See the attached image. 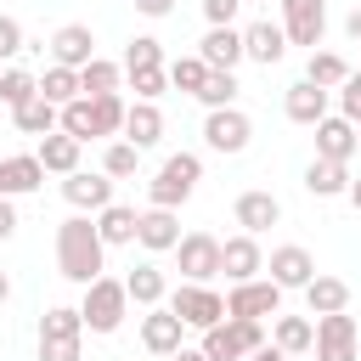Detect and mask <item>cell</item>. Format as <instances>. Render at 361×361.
Listing matches in <instances>:
<instances>
[{"mask_svg": "<svg viewBox=\"0 0 361 361\" xmlns=\"http://www.w3.org/2000/svg\"><path fill=\"white\" fill-rule=\"evenodd\" d=\"M282 51H288V34H282V23L259 17V23H248V28H243V56H248V62H259V68H276V62H282Z\"/></svg>", "mask_w": 361, "mask_h": 361, "instance_id": "cell-15", "label": "cell"}, {"mask_svg": "<svg viewBox=\"0 0 361 361\" xmlns=\"http://www.w3.org/2000/svg\"><path fill=\"white\" fill-rule=\"evenodd\" d=\"M17 51H23V23H17V17H6V11H0V62H11V56H17Z\"/></svg>", "mask_w": 361, "mask_h": 361, "instance_id": "cell-44", "label": "cell"}, {"mask_svg": "<svg viewBox=\"0 0 361 361\" xmlns=\"http://www.w3.org/2000/svg\"><path fill=\"white\" fill-rule=\"evenodd\" d=\"M350 73H355V68H350L338 51H310V62H305V79H310V85H322V90H338Z\"/></svg>", "mask_w": 361, "mask_h": 361, "instance_id": "cell-30", "label": "cell"}, {"mask_svg": "<svg viewBox=\"0 0 361 361\" xmlns=\"http://www.w3.org/2000/svg\"><path fill=\"white\" fill-rule=\"evenodd\" d=\"M135 164H141V147H130V141H113V147L102 152V175H107V180L135 175Z\"/></svg>", "mask_w": 361, "mask_h": 361, "instance_id": "cell-40", "label": "cell"}, {"mask_svg": "<svg viewBox=\"0 0 361 361\" xmlns=\"http://www.w3.org/2000/svg\"><path fill=\"white\" fill-rule=\"evenodd\" d=\"M45 180V164L34 152H17V158H0V197H23Z\"/></svg>", "mask_w": 361, "mask_h": 361, "instance_id": "cell-24", "label": "cell"}, {"mask_svg": "<svg viewBox=\"0 0 361 361\" xmlns=\"http://www.w3.org/2000/svg\"><path fill=\"white\" fill-rule=\"evenodd\" d=\"M344 34H350V39H355V45H361V6H355V11H350V23H344Z\"/></svg>", "mask_w": 361, "mask_h": 361, "instance_id": "cell-49", "label": "cell"}, {"mask_svg": "<svg viewBox=\"0 0 361 361\" xmlns=\"http://www.w3.org/2000/svg\"><path fill=\"white\" fill-rule=\"evenodd\" d=\"M79 147H85V141H73V135L51 130V135H39V152H34V158L45 164V175H62V180H68V175L79 169Z\"/></svg>", "mask_w": 361, "mask_h": 361, "instance_id": "cell-25", "label": "cell"}, {"mask_svg": "<svg viewBox=\"0 0 361 361\" xmlns=\"http://www.w3.org/2000/svg\"><path fill=\"white\" fill-rule=\"evenodd\" d=\"M338 118H350V124L361 130V73H350V79L338 85Z\"/></svg>", "mask_w": 361, "mask_h": 361, "instance_id": "cell-43", "label": "cell"}, {"mask_svg": "<svg viewBox=\"0 0 361 361\" xmlns=\"http://www.w3.org/2000/svg\"><path fill=\"white\" fill-rule=\"evenodd\" d=\"M350 203H355V209H361V175H355V180H350Z\"/></svg>", "mask_w": 361, "mask_h": 361, "instance_id": "cell-53", "label": "cell"}, {"mask_svg": "<svg viewBox=\"0 0 361 361\" xmlns=\"http://www.w3.org/2000/svg\"><path fill=\"white\" fill-rule=\"evenodd\" d=\"M316 158H327V164H350V158H355V124L338 118V113H327V118L316 124Z\"/></svg>", "mask_w": 361, "mask_h": 361, "instance_id": "cell-18", "label": "cell"}, {"mask_svg": "<svg viewBox=\"0 0 361 361\" xmlns=\"http://www.w3.org/2000/svg\"><path fill=\"white\" fill-rule=\"evenodd\" d=\"M90 102V118H96V135H124V96L113 90V96H85Z\"/></svg>", "mask_w": 361, "mask_h": 361, "instance_id": "cell-34", "label": "cell"}, {"mask_svg": "<svg viewBox=\"0 0 361 361\" xmlns=\"http://www.w3.org/2000/svg\"><path fill=\"white\" fill-rule=\"evenodd\" d=\"M39 96H45L51 107H68V102H79L85 90H79V73H73V68H56V62H51V68L39 73Z\"/></svg>", "mask_w": 361, "mask_h": 361, "instance_id": "cell-32", "label": "cell"}, {"mask_svg": "<svg viewBox=\"0 0 361 361\" xmlns=\"http://www.w3.org/2000/svg\"><path fill=\"white\" fill-rule=\"evenodd\" d=\"M62 197H68L79 214H85V209L102 214V209L113 203V180H107V175H90V169H73V175L62 180Z\"/></svg>", "mask_w": 361, "mask_h": 361, "instance_id": "cell-16", "label": "cell"}, {"mask_svg": "<svg viewBox=\"0 0 361 361\" xmlns=\"http://www.w3.org/2000/svg\"><path fill=\"white\" fill-rule=\"evenodd\" d=\"M118 79H124V68H118V62H107V56H96L90 68H79V90H85V96H113V90H118Z\"/></svg>", "mask_w": 361, "mask_h": 361, "instance_id": "cell-33", "label": "cell"}, {"mask_svg": "<svg viewBox=\"0 0 361 361\" xmlns=\"http://www.w3.org/2000/svg\"><path fill=\"white\" fill-rule=\"evenodd\" d=\"M243 6H259V0H243Z\"/></svg>", "mask_w": 361, "mask_h": 361, "instance_id": "cell-55", "label": "cell"}, {"mask_svg": "<svg viewBox=\"0 0 361 361\" xmlns=\"http://www.w3.org/2000/svg\"><path fill=\"white\" fill-rule=\"evenodd\" d=\"M209 361H248L254 350H265V322H243V316H226L220 327L203 333L197 344Z\"/></svg>", "mask_w": 361, "mask_h": 361, "instance_id": "cell-4", "label": "cell"}, {"mask_svg": "<svg viewBox=\"0 0 361 361\" xmlns=\"http://www.w3.org/2000/svg\"><path fill=\"white\" fill-rule=\"evenodd\" d=\"M135 209H124V203H107L102 214H96V231H102V243L107 248H124V243H135Z\"/></svg>", "mask_w": 361, "mask_h": 361, "instance_id": "cell-29", "label": "cell"}, {"mask_svg": "<svg viewBox=\"0 0 361 361\" xmlns=\"http://www.w3.org/2000/svg\"><path fill=\"white\" fill-rule=\"evenodd\" d=\"M226 316H243V322H276L282 316V288L265 276H254V282H231V293H226Z\"/></svg>", "mask_w": 361, "mask_h": 361, "instance_id": "cell-6", "label": "cell"}, {"mask_svg": "<svg viewBox=\"0 0 361 361\" xmlns=\"http://www.w3.org/2000/svg\"><path fill=\"white\" fill-rule=\"evenodd\" d=\"M79 316H85L90 333H118L124 316H130V288L118 276H96L85 288V299H79Z\"/></svg>", "mask_w": 361, "mask_h": 361, "instance_id": "cell-2", "label": "cell"}, {"mask_svg": "<svg viewBox=\"0 0 361 361\" xmlns=\"http://www.w3.org/2000/svg\"><path fill=\"white\" fill-rule=\"evenodd\" d=\"M169 361H209V355H203V350H186V344H180V350H175Z\"/></svg>", "mask_w": 361, "mask_h": 361, "instance_id": "cell-51", "label": "cell"}, {"mask_svg": "<svg viewBox=\"0 0 361 361\" xmlns=\"http://www.w3.org/2000/svg\"><path fill=\"white\" fill-rule=\"evenodd\" d=\"M56 271L79 288H90L102 271H107V243L96 231V214H68L56 226Z\"/></svg>", "mask_w": 361, "mask_h": 361, "instance_id": "cell-1", "label": "cell"}, {"mask_svg": "<svg viewBox=\"0 0 361 361\" xmlns=\"http://www.w3.org/2000/svg\"><path fill=\"white\" fill-rule=\"evenodd\" d=\"M130 90H135V102H158L169 90V62L164 68H135L130 73Z\"/></svg>", "mask_w": 361, "mask_h": 361, "instance_id": "cell-41", "label": "cell"}, {"mask_svg": "<svg viewBox=\"0 0 361 361\" xmlns=\"http://www.w3.org/2000/svg\"><path fill=\"white\" fill-rule=\"evenodd\" d=\"M39 361H79V338H39Z\"/></svg>", "mask_w": 361, "mask_h": 361, "instance_id": "cell-45", "label": "cell"}, {"mask_svg": "<svg viewBox=\"0 0 361 361\" xmlns=\"http://www.w3.org/2000/svg\"><path fill=\"white\" fill-rule=\"evenodd\" d=\"M220 271H226L231 282H254V276L265 271V254H259V237H248V231H237V237H226V243H220Z\"/></svg>", "mask_w": 361, "mask_h": 361, "instance_id": "cell-13", "label": "cell"}, {"mask_svg": "<svg viewBox=\"0 0 361 361\" xmlns=\"http://www.w3.org/2000/svg\"><path fill=\"white\" fill-rule=\"evenodd\" d=\"M350 164H327V158H310L305 164V192L310 197H350Z\"/></svg>", "mask_w": 361, "mask_h": 361, "instance_id": "cell-23", "label": "cell"}, {"mask_svg": "<svg viewBox=\"0 0 361 361\" xmlns=\"http://www.w3.org/2000/svg\"><path fill=\"white\" fill-rule=\"evenodd\" d=\"M180 338H186V322H180L169 305H152V310L141 316V344H147L152 355H175Z\"/></svg>", "mask_w": 361, "mask_h": 361, "instance_id": "cell-14", "label": "cell"}, {"mask_svg": "<svg viewBox=\"0 0 361 361\" xmlns=\"http://www.w3.org/2000/svg\"><path fill=\"white\" fill-rule=\"evenodd\" d=\"M0 73H6V62H0Z\"/></svg>", "mask_w": 361, "mask_h": 361, "instance_id": "cell-56", "label": "cell"}, {"mask_svg": "<svg viewBox=\"0 0 361 361\" xmlns=\"http://www.w3.org/2000/svg\"><path fill=\"white\" fill-rule=\"evenodd\" d=\"M248 361H288V355H282V350H276V344H265V350H254V355H248Z\"/></svg>", "mask_w": 361, "mask_h": 361, "instance_id": "cell-50", "label": "cell"}, {"mask_svg": "<svg viewBox=\"0 0 361 361\" xmlns=\"http://www.w3.org/2000/svg\"><path fill=\"white\" fill-rule=\"evenodd\" d=\"M355 152H361V130H355Z\"/></svg>", "mask_w": 361, "mask_h": 361, "instance_id": "cell-54", "label": "cell"}, {"mask_svg": "<svg viewBox=\"0 0 361 361\" xmlns=\"http://www.w3.org/2000/svg\"><path fill=\"white\" fill-rule=\"evenodd\" d=\"M197 180H203V158L197 152H169L164 169H158V180L147 186V197H152V209H180L197 192Z\"/></svg>", "mask_w": 361, "mask_h": 361, "instance_id": "cell-3", "label": "cell"}, {"mask_svg": "<svg viewBox=\"0 0 361 361\" xmlns=\"http://www.w3.org/2000/svg\"><path fill=\"white\" fill-rule=\"evenodd\" d=\"M237 6H243V0H203V17H209V28H231Z\"/></svg>", "mask_w": 361, "mask_h": 361, "instance_id": "cell-46", "label": "cell"}, {"mask_svg": "<svg viewBox=\"0 0 361 361\" xmlns=\"http://www.w3.org/2000/svg\"><path fill=\"white\" fill-rule=\"evenodd\" d=\"M265 271H271V282H276L282 293H288V288H310V282H316V259H310V248H299V243L271 248Z\"/></svg>", "mask_w": 361, "mask_h": 361, "instance_id": "cell-11", "label": "cell"}, {"mask_svg": "<svg viewBox=\"0 0 361 361\" xmlns=\"http://www.w3.org/2000/svg\"><path fill=\"white\" fill-rule=\"evenodd\" d=\"M6 299H11V276L0 271V305H6Z\"/></svg>", "mask_w": 361, "mask_h": 361, "instance_id": "cell-52", "label": "cell"}, {"mask_svg": "<svg viewBox=\"0 0 361 361\" xmlns=\"http://www.w3.org/2000/svg\"><path fill=\"white\" fill-rule=\"evenodd\" d=\"M248 135H254V124H248V113H237V107H214L209 118H203V141L214 147V152H243L248 147Z\"/></svg>", "mask_w": 361, "mask_h": 361, "instance_id": "cell-10", "label": "cell"}, {"mask_svg": "<svg viewBox=\"0 0 361 361\" xmlns=\"http://www.w3.org/2000/svg\"><path fill=\"white\" fill-rule=\"evenodd\" d=\"M135 243H141L147 254H169V248L180 243V220H175V209H147V214L135 220Z\"/></svg>", "mask_w": 361, "mask_h": 361, "instance_id": "cell-19", "label": "cell"}, {"mask_svg": "<svg viewBox=\"0 0 361 361\" xmlns=\"http://www.w3.org/2000/svg\"><path fill=\"white\" fill-rule=\"evenodd\" d=\"M231 214H237V226H243L248 237H259V231H271V226L282 220V203H276L271 192H243V197L231 203Z\"/></svg>", "mask_w": 361, "mask_h": 361, "instance_id": "cell-20", "label": "cell"}, {"mask_svg": "<svg viewBox=\"0 0 361 361\" xmlns=\"http://www.w3.org/2000/svg\"><path fill=\"white\" fill-rule=\"evenodd\" d=\"M237 90H243V85H237V73H226V68H209V79H203L197 102L214 113V107H231V102H237Z\"/></svg>", "mask_w": 361, "mask_h": 361, "instance_id": "cell-36", "label": "cell"}, {"mask_svg": "<svg viewBox=\"0 0 361 361\" xmlns=\"http://www.w3.org/2000/svg\"><path fill=\"white\" fill-rule=\"evenodd\" d=\"M305 305H310V316H338V310H350V282L316 271V282L305 288Z\"/></svg>", "mask_w": 361, "mask_h": 361, "instance_id": "cell-27", "label": "cell"}, {"mask_svg": "<svg viewBox=\"0 0 361 361\" xmlns=\"http://www.w3.org/2000/svg\"><path fill=\"white\" fill-rule=\"evenodd\" d=\"M135 68H164V39L135 34V39L124 45V73H135Z\"/></svg>", "mask_w": 361, "mask_h": 361, "instance_id": "cell-38", "label": "cell"}, {"mask_svg": "<svg viewBox=\"0 0 361 361\" xmlns=\"http://www.w3.org/2000/svg\"><path fill=\"white\" fill-rule=\"evenodd\" d=\"M271 344L282 355H310L316 350V322L310 316H276L271 322Z\"/></svg>", "mask_w": 361, "mask_h": 361, "instance_id": "cell-26", "label": "cell"}, {"mask_svg": "<svg viewBox=\"0 0 361 361\" xmlns=\"http://www.w3.org/2000/svg\"><path fill=\"white\" fill-rule=\"evenodd\" d=\"M203 79H209V62H203V56H175V62H169V85H175V90L197 96Z\"/></svg>", "mask_w": 361, "mask_h": 361, "instance_id": "cell-39", "label": "cell"}, {"mask_svg": "<svg viewBox=\"0 0 361 361\" xmlns=\"http://www.w3.org/2000/svg\"><path fill=\"white\" fill-rule=\"evenodd\" d=\"M197 56H203L209 68L237 73V62H243V28H209V34L197 39Z\"/></svg>", "mask_w": 361, "mask_h": 361, "instance_id": "cell-21", "label": "cell"}, {"mask_svg": "<svg viewBox=\"0 0 361 361\" xmlns=\"http://www.w3.org/2000/svg\"><path fill=\"white\" fill-rule=\"evenodd\" d=\"M175 254H180V276H186V282H209V276H220V237H209V231H186V237L175 243Z\"/></svg>", "mask_w": 361, "mask_h": 361, "instance_id": "cell-9", "label": "cell"}, {"mask_svg": "<svg viewBox=\"0 0 361 361\" xmlns=\"http://www.w3.org/2000/svg\"><path fill=\"white\" fill-rule=\"evenodd\" d=\"M62 135H73V141H96V118H90V102H85V96L62 107Z\"/></svg>", "mask_w": 361, "mask_h": 361, "instance_id": "cell-42", "label": "cell"}, {"mask_svg": "<svg viewBox=\"0 0 361 361\" xmlns=\"http://www.w3.org/2000/svg\"><path fill=\"white\" fill-rule=\"evenodd\" d=\"M135 11H141V17H169L175 0H135Z\"/></svg>", "mask_w": 361, "mask_h": 361, "instance_id": "cell-48", "label": "cell"}, {"mask_svg": "<svg viewBox=\"0 0 361 361\" xmlns=\"http://www.w3.org/2000/svg\"><path fill=\"white\" fill-rule=\"evenodd\" d=\"M34 96H39V79H34L28 68H6V73H0V102H6L11 113H17L23 102H34Z\"/></svg>", "mask_w": 361, "mask_h": 361, "instance_id": "cell-37", "label": "cell"}, {"mask_svg": "<svg viewBox=\"0 0 361 361\" xmlns=\"http://www.w3.org/2000/svg\"><path fill=\"white\" fill-rule=\"evenodd\" d=\"M327 96H333V90L299 79V85H288V96H282V113H288L293 124H310V130H316V124L327 118Z\"/></svg>", "mask_w": 361, "mask_h": 361, "instance_id": "cell-17", "label": "cell"}, {"mask_svg": "<svg viewBox=\"0 0 361 361\" xmlns=\"http://www.w3.org/2000/svg\"><path fill=\"white\" fill-rule=\"evenodd\" d=\"M51 62H56V68H73V73L90 68V62H96V34H90L85 23H62V28L51 34Z\"/></svg>", "mask_w": 361, "mask_h": 361, "instance_id": "cell-12", "label": "cell"}, {"mask_svg": "<svg viewBox=\"0 0 361 361\" xmlns=\"http://www.w3.org/2000/svg\"><path fill=\"white\" fill-rule=\"evenodd\" d=\"M355 350H361V327L350 310L316 316V361H355Z\"/></svg>", "mask_w": 361, "mask_h": 361, "instance_id": "cell-7", "label": "cell"}, {"mask_svg": "<svg viewBox=\"0 0 361 361\" xmlns=\"http://www.w3.org/2000/svg\"><path fill=\"white\" fill-rule=\"evenodd\" d=\"M124 288H130V299H135L141 310H152V305H164V299H169V282H164V271H158L152 259H141V265L124 276Z\"/></svg>", "mask_w": 361, "mask_h": 361, "instance_id": "cell-28", "label": "cell"}, {"mask_svg": "<svg viewBox=\"0 0 361 361\" xmlns=\"http://www.w3.org/2000/svg\"><path fill=\"white\" fill-rule=\"evenodd\" d=\"M11 118H17V130H23V135H51V130H62V107H51L45 96L23 102V107H17Z\"/></svg>", "mask_w": 361, "mask_h": 361, "instance_id": "cell-31", "label": "cell"}, {"mask_svg": "<svg viewBox=\"0 0 361 361\" xmlns=\"http://www.w3.org/2000/svg\"><path fill=\"white\" fill-rule=\"evenodd\" d=\"M282 34H288V45L316 51L327 34V0H282Z\"/></svg>", "mask_w": 361, "mask_h": 361, "instance_id": "cell-8", "label": "cell"}, {"mask_svg": "<svg viewBox=\"0 0 361 361\" xmlns=\"http://www.w3.org/2000/svg\"><path fill=\"white\" fill-rule=\"evenodd\" d=\"M164 305H169L186 327H197V333H209V327H220V322H226V299H220L209 282H180Z\"/></svg>", "mask_w": 361, "mask_h": 361, "instance_id": "cell-5", "label": "cell"}, {"mask_svg": "<svg viewBox=\"0 0 361 361\" xmlns=\"http://www.w3.org/2000/svg\"><path fill=\"white\" fill-rule=\"evenodd\" d=\"M124 141L141 147V152L164 141V113H158V102H130V113H124Z\"/></svg>", "mask_w": 361, "mask_h": 361, "instance_id": "cell-22", "label": "cell"}, {"mask_svg": "<svg viewBox=\"0 0 361 361\" xmlns=\"http://www.w3.org/2000/svg\"><path fill=\"white\" fill-rule=\"evenodd\" d=\"M39 338H85V316L73 305H51L39 316Z\"/></svg>", "mask_w": 361, "mask_h": 361, "instance_id": "cell-35", "label": "cell"}, {"mask_svg": "<svg viewBox=\"0 0 361 361\" xmlns=\"http://www.w3.org/2000/svg\"><path fill=\"white\" fill-rule=\"evenodd\" d=\"M17 231V209H11V197H0V243Z\"/></svg>", "mask_w": 361, "mask_h": 361, "instance_id": "cell-47", "label": "cell"}]
</instances>
